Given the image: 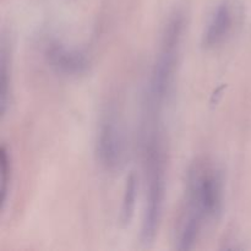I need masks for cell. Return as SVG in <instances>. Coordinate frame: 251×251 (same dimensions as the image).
Returning <instances> with one entry per match:
<instances>
[{
    "instance_id": "cell-1",
    "label": "cell",
    "mask_w": 251,
    "mask_h": 251,
    "mask_svg": "<svg viewBox=\"0 0 251 251\" xmlns=\"http://www.w3.org/2000/svg\"><path fill=\"white\" fill-rule=\"evenodd\" d=\"M225 181L222 172L210 159H198L186 176L185 208L179 225L176 242L179 250L194 249L208 223L222 213Z\"/></svg>"
},
{
    "instance_id": "cell-2",
    "label": "cell",
    "mask_w": 251,
    "mask_h": 251,
    "mask_svg": "<svg viewBox=\"0 0 251 251\" xmlns=\"http://www.w3.org/2000/svg\"><path fill=\"white\" fill-rule=\"evenodd\" d=\"M142 129V158L146 176V208L141 227V242L151 244L158 233L166 196V149L161 124Z\"/></svg>"
},
{
    "instance_id": "cell-3",
    "label": "cell",
    "mask_w": 251,
    "mask_h": 251,
    "mask_svg": "<svg viewBox=\"0 0 251 251\" xmlns=\"http://www.w3.org/2000/svg\"><path fill=\"white\" fill-rule=\"evenodd\" d=\"M184 26L185 19L183 14L176 12L169 17L162 32L158 53L147 86L144 114L147 117L161 118L162 110L173 90Z\"/></svg>"
},
{
    "instance_id": "cell-4",
    "label": "cell",
    "mask_w": 251,
    "mask_h": 251,
    "mask_svg": "<svg viewBox=\"0 0 251 251\" xmlns=\"http://www.w3.org/2000/svg\"><path fill=\"white\" fill-rule=\"evenodd\" d=\"M96 153L100 163L108 171L122 166L125 154V135L122 120L114 108H109L100 120Z\"/></svg>"
},
{
    "instance_id": "cell-5",
    "label": "cell",
    "mask_w": 251,
    "mask_h": 251,
    "mask_svg": "<svg viewBox=\"0 0 251 251\" xmlns=\"http://www.w3.org/2000/svg\"><path fill=\"white\" fill-rule=\"evenodd\" d=\"M44 58L55 73L65 76H77L87 71L90 61L83 51L60 42H50L46 47Z\"/></svg>"
},
{
    "instance_id": "cell-6",
    "label": "cell",
    "mask_w": 251,
    "mask_h": 251,
    "mask_svg": "<svg viewBox=\"0 0 251 251\" xmlns=\"http://www.w3.org/2000/svg\"><path fill=\"white\" fill-rule=\"evenodd\" d=\"M237 11L229 0L217 5L211 15L202 34V46L206 49H215L225 43L234 29Z\"/></svg>"
},
{
    "instance_id": "cell-7",
    "label": "cell",
    "mask_w": 251,
    "mask_h": 251,
    "mask_svg": "<svg viewBox=\"0 0 251 251\" xmlns=\"http://www.w3.org/2000/svg\"><path fill=\"white\" fill-rule=\"evenodd\" d=\"M137 176L134 172L129 174L125 184L124 195H123L122 208H120V222L123 226H127L134 217L135 207H136L137 188H139Z\"/></svg>"
},
{
    "instance_id": "cell-8",
    "label": "cell",
    "mask_w": 251,
    "mask_h": 251,
    "mask_svg": "<svg viewBox=\"0 0 251 251\" xmlns=\"http://www.w3.org/2000/svg\"><path fill=\"white\" fill-rule=\"evenodd\" d=\"M0 109L1 114H4L9 104L10 95V71H9V60H7V53L5 47L1 48V60H0Z\"/></svg>"
},
{
    "instance_id": "cell-9",
    "label": "cell",
    "mask_w": 251,
    "mask_h": 251,
    "mask_svg": "<svg viewBox=\"0 0 251 251\" xmlns=\"http://www.w3.org/2000/svg\"><path fill=\"white\" fill-rule=\"evenodd\" d=\"M10 180H11V156L5 145H2L0 149V195H1L2 205L6 201Z\"/></svg>"
}]
</instances>
